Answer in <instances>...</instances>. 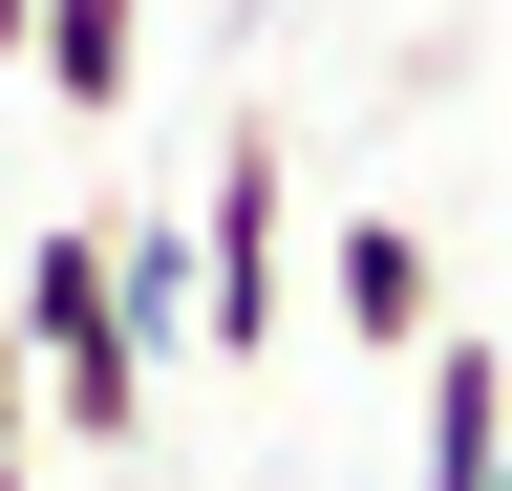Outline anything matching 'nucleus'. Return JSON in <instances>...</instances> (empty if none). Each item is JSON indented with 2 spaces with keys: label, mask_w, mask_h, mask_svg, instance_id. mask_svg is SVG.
<instances>
[{
  "label": "nucleus",
  "mask_w": 512,
  "mask_h": 491,
  "mask_svg": "<svg viewBox=\"0 0 512 491\" xmlns=\"http://www.w3.org/2000/svg\"><path fill=\"white\" fill-rule=\"evenodd\" d=\"M192 363H278L299 321V150L278 129H214V171H192Z\"/></svg>",
  "instance_id": "obj_1"
},
{
  "label": "nucleus",
  "mask_w": 512,
  "mask_h": 491,
  "mask_svg": "<svg viewBox=\"0 0 512 491\" xmlns=\"http://www.w3.org/2000/svg\"><path fill=\"white\" fill-rule=\"evenodd\" d=\"M22 86L64 129H128L150 107V0H22Z\"/></svg>",
  "instance_id": "obj_2"
},
{
  "label": "nucleus",
  "mask_w": 512,
  "mask_h": 491,
  "mask_svg": "<svg viewBox=\"0 0 512 491\" xmlns=\"http://www.w3.org/2000/svg\"><path fill=\"white\" fill-rule=\"evenodd\" d=\"M320 299H342V342H363V363H406V342L448 321V257H427V214H342Z\"/></svg>",
  "instance_id": "obj_3"
},
{
  "label": "nucleus",
  "mask_w": 512,
  "mask_h": 491,
  "mask_svg": "<svg viewBox=\"0 0 512 491\" xmlns=\"http://www.w3.org/2000/svg\"><path fill=\"white\" fill-rule=\"evenodd\" d=\"M406 363H427V491H491V449H512V342L427 321Z\"/></svg>",
  "instance_id": "obj_4"
},
{
  "label": "nucleus",
  "mask_w": 512,
  "mask_h": 491,
  "mask_svg": "<svg viewBox=\"0 0 512 491\" xmlns=\"http://www.w3.org/2000/svg\"><path fill=\"white\" fill-rule=\"evenodd\" d=\"M43 470V385H22V342H0V491Z\"/></svg>",
  "instance_id": "obj_5"
},
{
  "label": "nucleus",
  "mask_w": 512,
  "mask_h": 491,
  "mask_svg": "<svg viewBox=\"0 0 512 491\" xmlns=\"http://www.w3.org/2000/svg\"><path fill=\"white\" fill-rule=\"evenodd\" d=\"M0 65H22V0H0Z\"/></svg>",
  "instance_id": "obj_6"
},
{
  "label": "nucleus",
  "mask_w": 512,
  "mask_h": 491,
  "mask_svg": "<svg viewBox=\"0 0 512 491\" xmlns=\"http://www.w3.org/2000/svg\"><path fill=\"white\" fill-rule=\"evenodd\" d=\"M0 235H22V214H0Z\"/></svg>",
  "instance_id": "obj_7"
}]
</instances>
